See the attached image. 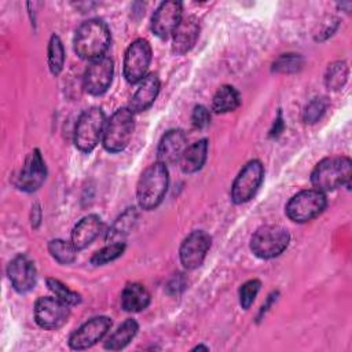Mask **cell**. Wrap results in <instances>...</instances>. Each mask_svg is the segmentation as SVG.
Segmentation results:
<instances>
[{
	"mask_svg": "<svg viewBox=\"0 0 352 352\" xmlns=\"http://www.w3.org/2000/svg\"><path fill=\"white\" fill-rule=\"evenodd\" d=\"M326 110L324 98H314L302 111V120L305 124H315L320 120Z\"/></svg>",
	"mask_w": 352,
	"mask_h": 352,
	"instance_id": "d6a6232c",
	"label": "cell"
},
{
	"mask_svg": "<svg viewBox=\"0 0 352 352\" xmlns=\"http://www.w3.org/2000/svg\"><path fill=\"white\" fill-rule=\"evenodd\" d=\"M210 243H212V239L209 234H206L205 231L195 230L190 232L183 239L179 249V257L183 267L187 270H194L199 267L206 257Z\"/></svg>",
	"mask_w": 352,
	"mask_h": 352,
	"instance_id": "7c38bea8",
	"label": "cell"
},
{
	"mask_svg": "<svg viewBox=\"0 0 352 352\" xmlns=\"http://www.w3.org/2000/svg\"><path fill=\"white\" fill-rule=\"evenodd\" d=\"M65 63V48L58 34H52L48 43V67L54 76H58Z\"/></svg>",
	"mask_w": 352,
	"mask_h": 352,
	"instance_id": "83f0119b",
	"label": "cell"
},
{
	"mask_svg": "<svg viewBox=\"0 0 352 352\" xmlns=\"http://www.w3.org/2000/svg\"><path fill=\"white\" fill-rule=\"evenodd\" d=\"M47 286L56 298L62 300L69 305H77L81 301V296L77 292L69 289L65 283H62L55 278H47Z\"/></svg>",
	"mask_w": 352,
	"mask_h": 352,
	"instance_id": "f1b7e54d",
	"label": "cell"
},
{
	"mask_svg": "<svg viewBox=\"0 0 352 352\" xmlns=\"http://www.w3.org/2000/svg\"><path fill=\"white\" fill-rule=\"evenodd\" d=\"M111 327V319L107 316H95L82 323L69 337V346L76 351L88 349L100 341Z\"/></svg>",
	"mask_w": 352,
	"mask_h": 352,
	"instance_id": "8fae6325",
	"label": "cell"
},
{
	"mask_svg": "<svg viewBox=\"0 0 352 352\" xmlns=\"http://www.w3.org/2000/svg\"><path fill=\"white\" fill-rule=\"evenodd\" d=\"M183 6L180 1H164L154 11L151 18V30L160 38H168L173 34L182 21Z\"/></svg>",
	"mask_w": 352,
	"mask_h": 352,
	"instance_id": "9a60e30c",
	"label": "cell"
},
{
	"mask_svg": "<svg viewBox=\"0 0 352 352\" xmlns=\"http://www.w3.org/2000/svg\"><path fill=\"white\" fill-rule=\"evenodd\" d=\"M139 324L135 319H125L114 333H111L104 341V348L109 351H120L125 348L136 336Z\"/></svg>",
	"mask_w": 352,
	"mask_h": 352,
	"instance_id": "603a6c76",
	"label": "cell"
},
{
	"mask_svg": "<svg viewBox=\"0 0 352 352\" xmlns=\"http://www.w3.org/2000/svg\"><path fill=\"white\" fill-rule=\"evenodd\" d=\"M260 286H261V282L258 279H250L239 287V304L243 309L250 308V305L253 304L260 290Z\"/></svg>",
	"mask_w": 352,
	"mask_h": 352,
	"instance_id": "1f68e13d",
	"label": "cell"
},
{
	"mask_svg": "<svg viewBox=\"0 0 352 352\" xmlns=\"http://www.w3.org/2000/svg\"><path fill=\"white\" fill-rule=\"evenodd\" d=\"M264 179V166L258 160L249 161L236 175L231 186V199L234 204H245L257 192Z\"/></svg>",
	"mask_w": 352,
	"mask_h": 352,
	"instance_id": "9c48e42d",
	"label": "cell"
},
{
	"mask_svg": "<svg viewBox=\"0 0 352 352\" xmlns=\"http://www.w3.org/2000/svg\"><path fill=\"white\" fill-rule=\"evenodd\" d=\"M74 51L87 60H95L104 56L110 45V30L107 25L98 18L84 21L74 34Z\"/></svg>",
	"mask_w": 352,
	"mask_h": 352,
	"instance_id": "6da1fadb",
	"label": "cell"
},
{
	"mask_svg": "<svg viewBox=\"0 0 352 352\" xmlns=\"http://www.w3.org/2000/svg\"><path fill=\"white\" fill-rule=\"evenodd\" d=\"M348 65L344 60H337L329 65L324 74V84L331 91H338L348 80Z\"/></svg>",
	"mask_w": 352,
	"mask_h": 352,
	"instance_id": "484cf974",
	"label": "cell"
},
{
	"mask_svg": "<svg viewBox=\"0 0 352 352\" xmlns=\"http://www.w3.org/2000/svg\"><path fill=\"white\" fill-rule=\"evenodd\" d=\"M102 231V220L98 214H88L82 217L72 231V243L77 250L85 249L91 245Z\"/></svg>",
	"mask_w": 352,
	"mask_h": 352,
	"instance_id": "ffe728a7",
	"label": "cell"
},
{
	"mask_svg": "<svg viewBox=\"0 0 352 352\" xmlns=\"http://www.w3.org/2000/svg\"><path fill=\"white\" fill-rule=\"evenodd\" d=\"M40 220H41V209H40V205L36 204L32 208V226L34 228H37L38 224H40Z\"/></svg>",
	"mask_w": 352,
	"mask_h": 352,
	"instance_id": "d590c367",
	"label": "cell"
},
{
	"mask_svg": "<svg viewBox=\"0 0 352 352\" xmlns=\"http://www.w3.org/2000/svg\"><path fill=\"white\" fill-rule=\"evenodd\" d=\"M47 177V166L41 153L34 148L28 154L22 169L16 177V187L25 192L38 190Z\"/></svg>",
	"mask_w": 352,
	"mask_h": 352,
	"instance_id": "5bb4252c",
	"label": "cell"
},
{
	"mask_svg": "<svg viewBox=\"0 0 352 352\" xmlns=\"http://www.w3.org/2000/svg\"><path fill=\"white\" fill-rule=\"evenodd\" d=\"M241 103L239 92L232 85H221L212 99V109L216 113L234 111Z\"/></svg>",
	"mask_w": 352,
	"mask_h": 352,
	"instance_id": "d4e9b609",
	"label": "cell"
},
{
	"mask_svg": "<svg viewBox=\"0 0 352 352\" xmlns=\"http://www.w3.org/2000/svg\"><path fill=\"white\" fill-rule=\"evenodd\" d=\"M7 275L12 287L18 293H26L36 285V267L26 254H18L10 261L7 267Z\"/></svg>",
	"mask_w": 352,
	"mask_h": 352,
	"instance_id": "2e32d148",
	"label": "cell"
},
{
	"mask_svg": "<svg viewBox=\"0 0 352 352\" xmlns=\"http://www.w3.org/2000/svg\"><path fill=\"white\" fill-rule=\"evenodd\" d=\"M169 176L166 165L157 161L148 165L139 177L136 187L138 204L143 210L155 209L165 198Z\"/></svg>",
	"mask_w": 352,
	"mask_h": 352,
	"instance_id": "7a4b0ae2",
	"label": "cell"
},
{
	"mask_svg": "<svg viewBox=\"0 0 352 352\" xmlns=\"http://www.w3.org/2000/svg\"><path fill=\"white\" fill-rule=\"evenodd\" d=\"M138 220V212L136 208H128L125 209L111 224L106 234L107 242H124V238L129 234V231L133 228L135 223Z\"/></svg>",
	"mask_w": 352,
	"mask_h": 352,
	"instance_id": "cb8c5ba5",
	"label": "cell"
},
{
	"mask_svg": "<svg viewBox=\"0 0 352 352\" xmlns=\"http://www.w3.org/2000/svg\"><path fill=\"white\" fill-rule=\"evenodd\" d=\"M304 65V59L300 54H282L274 63L272 70L276 73L290 74L298 72Z\"/></svg>",
	"mask_w": 352,
	"mask_h": 352,
	"instance_id": "4dcf8cb0",
	"label": "cell"
},
{
	"mask_svg": "<svg viewBox=\"0 0 352 352\" xmlns=\"http://www.w3.org/2000/svg\"><path fill=\"white\" fill-rule=\"evenodd\" d=\"M187 147V138L182 129H169L161 138L157 147V158L168 165L180 160Z\"/></svg>",
	"mask_w": 352,
	"mask_h": 352,
	"instance_id": "e0dca14e",
	"label": "cell"
},
{
	"mask_svg": "<svg viewBox=\"0 0 352 352\" xmlns=\"http://www.w3.org/2000/svg\"><path fill=\"white\" fill-rule=\"evenodd\" d=\"M151 62V47L147 40L136 38L132 41L124 56V77L128 82L135 84L147 76V69Z\"/></svg>",
	"mask_w": 352,
	"mask_h": 352,
	"instance_id": "ba28073f",
	"label": "cell"
},
{
	"mask_svg": "<svg viewBox=\"0 0 352 352\" xmlns=\"http://www.w3.org/2000/svg\"><path fill=\"white\" fill-rule=\"evenodd\" d=\"M191 122L198 129L206 128L210 122V111L202 104L195 106L192 110V114H191Z\"/></svg>",
	"mask_w": 352,
	"mask_h": 352,
	"instance_id": "836d02e7",
	"label": "cell"
},
{
	"mask_svg": "<svg viewBox=\"0 0 352 352\" xmlns=\"http://www.w3.org/2000/svg\"><path fill=\"white\" fill-rule=\"evenodd\" d=\"M106 125L104 113L100 107H89L84 110L74 128V144L82 153H91L100 138Z\"/></svg>",
	"mask_w": 352,
	"mask_h": 352,
	"instance_id": "277c9868",
	"label": "cell"
},
{
	"mask_svg": "<svg viewBox=\"0 0 352 352\" xmlns=\"http://www.w3.org/2000/svg\"><path fill=\"white\" fill-rule=\"evenodd\" d=\"M182 274H177V276H175L172 279V282L169 283V289H173L175 293H177L179 289H183L184 287V279L180 276Z\"/></svg>",
	"mask_w": 352,
	"mask_h": 352,
	"instance_id": "8d00e7d4",
	"label": "cell"
},
{
	"mask_svg": "<svg viewBox=\"0 0 352 352\" xmlns=\"http://www.w3.org/2000/svg\"><path fill=\"white\" fill-rule=\"evenodd\" d=\"M48 252L59 264H72L76 260L77 249L72 241L69 242L65 239H51L48 242Z\"/></svg>",
	"mask_w": 352,
	"mask_h": 352,
	"instance_id": "4316f807",
	"label": "cell"
},
{
	"mask_svg": "<svg viewBox=\"0 0 352 352\" xmlns=\"http://www.w3.org/2000/svg\"><path fill=\"white\" fill-rule=\"evenodd\" d=\"M150 304L148 290L136 282L126 283L121 293V307L126 312H140Z\"/></svg>",
	"mask_w": 352,
	"mask_h": 352,
	"instance_id": "44dd1931",
	"label": "cell"
},
{
	"mask_svg": "<svg viewBox=\"0 0 352 352\" xmlns=\"http://www.w3.org/2000/svg\"><path fill=\"white\" fill-rule=\"evenodd\" d=\"M290 242L289 232L280 226H263L252 235L250 249L260 258H274L283 253Z\"/></svg>",
	"mask_w": 352,
	"mask_h": 352,
	"instance_id": "8992f818",
	"label": "cell"
},
{
	"mask_svg": "<svg viewBox=\"0 0 352 352\" xmlns=\"http://www.w3.org/2000/svg\"><path fill=\"white\" fill-rule=\"evenodd\" d=\"M135 121L133 113L128 107H122L116 110L111 117L106 121L102 143L103 147L109 153H120L122 151L133 133Z\"/></svg>",
	"mask_w": 352,
	"mask_h": 352,
	"instance_id": "5b68a950",
	"label": "cell"
},
{
	"mask_svg": "<svg viewBox=\"0 0 352 352\" xmlns=\"http://www.w3.org/2000/svg\"><path fill=\"white\" fill-rule=\"evenodd\" d=\"M352 161L349 157H327L316 164L311 173V183L320 192L333 191L351 184Z\"/></svg>",
	"mask_w": 352,
	"mask_h": 352,
	"instance_id": "3957f363",
	"label": "cell"
},
{
	"mask_svg": "<svg viewBox=\"0 0 352 352\" xmlns=\"http://www.w3.org/2000/svg\"><path fill=\"white\" fill-rule=\"evenodd\" d=\"M69 307L56 297H40L34 304V320L44 330H58L69 319Z\"/></svg>",
	"mask_w": 352,
	"mask_h": 352,
	"instance_id": "30bf717a",
	"label": "cell"
},
{
	"mask_svg": "<svg viewBox=\"0 0 352 352\" xmlns=\"http://www.w3.org/2000/svg\"><path fill=\"white\" fill-rule=\"evenodd\" d=\"M208 140L206 139H201L195 143H192L191 146L186 147L183 155L180 157V169L184 173H195L198 172L208 157Z\"/></svg>",
	"mask_w": 352,
	"mask_h": 352,
	"instance_id": "7402d4cb",
	"label": "cell"
},
{
	"mask_svg": "<svg viewBox=\"0 0 352 352\" xmlns=\"http://www.w3.org/2000/svg\"><path fill=\"white\" fill-rule=\"evenodd\" d=\"M125 250V242H109L104 248L98 250L92 257L91 263L94 265H103L116 258H118Z\"/></svg>",
	"mask_w": 352,
	"mask_h": 352,
	"instance_id": "f546056e",
	"label": "cell"
},
{
	"mask_svg": "<svg viewBox=\"0 0 352 352\" xmlns=\"http://www.w3.org/2000/svg\"><path fill=\"white\" fill-rule=\"evenodd\" d=\"M114 63L109 56L91 60L84 73V88L91 95H102L113 81Z\"/></svg>",
	"mask_w": 352,
	"mask_h": 352,
	"instance_id": "4fadbf2b",
	"label": "cell"
},
{
	"mask_svg": "<svg viewBox=\"0 0 352 352\" xmlns=\"http://www.w3.org/2000/svg\"><path fill=\"white\" fill-rule=\"evenodd\" d=\"M172 36H173L172 52L175 55H183V54L188 52L194 47V44L199 36L198 19L192 15L182 18L180 23L177 25V28Z\"/></svg>",
	"mask_w": 352,
	"mask_h": 352,
	"instance_id": "ac0fdd59",
	"label": "cell"
},
{
	"mask_svg": "<svg viewBox=\"0 0 352 352\" xmlns=\"http://www.w3.org/2000/svg\"><path fill=\"white\" fill-rule=\"evenodd\" d=\"M158 92H160V78H158V76L154 74V73L147 74L140 81L138 89L132 95L128 109L132 113L144 111L146 109H148L154 103Z\"/></svg>",
	"mask_w": 352,
	"mask_h": 352,
	"instance_id": "d6986e66",
	"label": "cell"
},
{
	"mask_svg": "<svg viewBox=\"0 0 352 352\" xmlns=\"http://www.w3.org/2000/svg\"><path fill=\"white\" fill-rule=\"evenodd\" d=\"M327 201L324 192L315 188L302 190L293 195L286 205V214L296 223H307L318 217L326 208Z\"/></svg>",
	"mask_w": 352,
	"mask_h": 352,
	"instance_id": "52a82bcc",
	"label": "cell"
},
{
	"mask_svg": "<svg viewBox=\"0 0 352 352\" xmlns=\"http://www.w3.org/2000/svg\"><path fill=\"white\" fill-rule=\"evenodd\" d=\"M199 349H204V351H208V349H209V348H208V346H205V345H201V344H199V345H197V346H195V348H194V351H199Z\"/></svg>",
	"mask_w": 352,
	"mask_h": 352,
	"instance_id": "74e56055",
	"label": "cell"
},
{
	"mask_svg": "<svg viewBox=\"0 0 352 352\" xmlns=\"http://www.w3.org/2000/svg\"><path fill=\"white\" fill-rule=\"evenodd\" d=\"M283 128H285V122H283L282 111L279 110V111H278V116H276V118H275V121H274V124H272V128H271V131H270V138H276V136H279V135L282 133Z\"/></svg>",
	"mask_w": 352,
	"mask_h": 352,
	"instance_id": "e575fe53",
	"label": "cell"
}]
</instances>
